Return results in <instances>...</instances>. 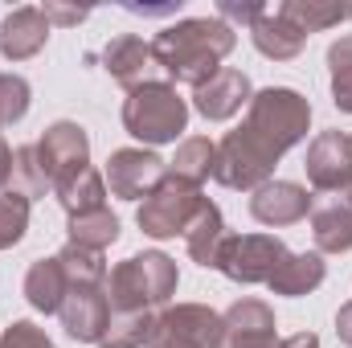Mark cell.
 Returning <instances> with one entry per match:
<instances>
[{
	"instance_id": "32",
	"label": "cell",
	"mask_w": 352,
	"mask_h": 348,
	"mask_svg": "<svg viewBox=\"0 0 352 348\" xmlns=\"http://www.w3.org/2000/svg\"><path fill=\"white\" fill-rule=\"evenodd\" d=\"M33 90L21 74H0V127H12L29 115Z\"/></svg>"
},
{
	"instance_id": "19",
	"label": "cell",
	"mask_w": 352,
	"mask_h": 348,
	"mask_svg": "<svg viewBox=\"0 0 352 348\" xmlns=\"http://www.w3.org/2000/svg\"><path fill=\"white\" fill-rule=\"evenodd\" d=\"M250 41H254V50L270 58V62H291V58H299L303 54V45H307V37L287 21V17H278V8H263L254 21H250Z\"/></svg>"
},
{
	"instance_id": "34",
	"label": "cell",
	"mask_w": 352,
	"mask_h": 348,
	"mask_svg": "<svg viewBox=\"0 0 352 348\" xmlns=\"http://www.w3.org/2000/svg\"><path fill=\"white\" fill-rule=\"evenodd\" d=\"M263 8L266 4H258V0H246V4H238V0H221V4H217V21H226L230 29H234V25H246V29H250V21H254Z\"/></svg>"
},
{
	"instance_id": "22",
	"label": "cell",
	"mask_w": 352,
	"mask_h": 348,
	"mask_svg": "<svg viewBox=\"0 0 352 348\" xmlns=\"http://www.w3.org/2000/svg\"><path fill=\"white\" fill-rule=\"evenodd\" d=\"M311 238H316V254H349L352 250V209L340 197L320 201L311 209Z\"/></svg>"
},
{
	"instance_id": "36",
	"label": "cell",
	"mask_w": 352,
	"mask_h": 348,
	"mask_svg": "<svg viewBox=\"0 0 352 348\" xmlns=\"http://www.w3.org/2000/svg\"><path fill=\"white\" fill-rule=\"evenodd\" d=\"M12 184V148L4 144V135H0V193Z\"/></svg>"
},
{
	"instance_id": "13",
	"label": "cell",
	"mask_w": 352,
	"mask_h": 348,
	"mask_svg": "<svg viewBox=\"0 0 352 348\" xmlns=\"http://www.w3.org/2000/svg\"><path fill=\"white\" fill-rule=\"evenodd\" d=\"M311 209H316V197L295 180H266L263 188L250 193V217L270 230L295 226V221L311 217Z\"/></svg>"
},
{
	"instance_id": "21",
	"label": "cell",
	"mask_w": 352,
	"mask_h": 348,
	"mask_svg": "<svg viewBox=\"0 0 352 348\" xmlns=\"http://www.w3.org/2000/svg\"><path fill=\"white\" fill-rule=\"evenodd\" d=\"M230 238V230H226V217H221V209L205 197V205L197 209V217L188 221V230H184V250H188V259L197 262V266H217V254H221V242Z\"/></svg>"
},
{
	"instance_id": "37",
	"label": "cell",
	"mask_w": 352,
	"mask_h": 348,
	"mask_svg": "<svg viewBox=\"0 0 352 348\" xmlns=\"http://www.w3.org/2000/svg\"><path fill=\"white\" fill-rule=\"evenodd\" d=\"M336 336L352 348V303H344V307L336 312Z\"/></svg>"
},
{
	"instance_id": "33",
	"label": "cell",
	"mask_w": 352,
	"mask_h": 348,
	"mask_svg": "<svg viewBox=\"0 0 352 348\" xmlns=\"http://www.w3.org/2000/svg\"><path fill=\"white\" fill-rule=\"evenodd\" d=\"M0 348H58L50 340L45 328H37L33 320H12L4 332H0Z\"/></svg>"
},
{
	"instance_id": "11",
	"label": "cell",
	"mask_w": 352,
	"mask_h": 348,
	"mask_svg": "<svg viewBox=\"0 0 352 348\" xmlns=\"http://www.w3.org/2000/svg\"><path fill=\"white\" fill-rule=\"evenodd\" d=\"M303 168H307V184L311 188L340 197L352 184V135L349 131H320L307 144Z\"/></svg>"
},
{
	"instance_id": "28",
	"label": "cell",
	"mask_w": 352,
	"mask_h": 348,
	"mask_svg": "<svg viewBox=\"0 0 352 348\" xmlns=\"http://www.w3.org/2000/svg\"><path fill=\"white\" fill-rule=\"evenodd\" d=\"M152 328H156V312H127V316L111 312V328L98 340V348H144L152 340Z\"/></svg>"
},
{
	"instance_id": "8",
	"label": "cell",
	"mask_w": 352,
	"mask_h": 348,
	"mask_svg": "<svg viewBox=\"0 0 352 348\" xmlns=\"http://www.w3.org/2000/svg\"><path fill=\"white\" fill-rule=\"evenodd\" d=\"M283 254H287V246L274 234H230L221 242V254H217L213 270H221L230 283L254 287V283H266L274 274Z\"/></svg>"
},
{
	"instance_id": "7",
	"label": "cell",
	"mask_w": 352,
	"mask_h": 348,
	"mask_svg": "<svg viewBox=\"0 0 352 348\" xmlns=\"http://www.w3.org/2000/svg\"><path fill=\"white\" fill-rule=\"evenodd\" d=\"M226 324L209 303H168L156 312L148 348H221Z\"/></svg>"
},
{
	"instance_id": "16",
	"label": "cell",
	"mask_w": 352,
	"mask_h": 348,
	"mask_svg": "<svg viewBox=\"0 0 352 348\" xmlns=\"http://www.w3.org/2000/svg\"><path fill=\"white\" fill-rule=\"evenodd\" d=\"M50 33H54V25L45 21V8H33V4L12 8V12L0 21V58H8V62H29V58H37V54L45 50Z\"/></svg>"
},
{
	"instance_id": "9",
	"label": "cell",
	"mask_w": 352,
	"mask_h": 348,
	"mask_svg": "<svg viewBox=\"0 0 352 348\" xmlns=\"http://www.w3.org/2000/svg\"><path fill=\"white\" fill-rule=\"evenodd\" d=\"M37 160L50 176V184H66L70 176H78L82 168H90V135L74 123V119H58L41 131L37 140Z\"/></svg>"
},
{
	"instance_id": "3",
	"label": "cell",
	"mask_w": 352,
	"mask_h": 348,
	"mask_svg": "<svg viewBox=\"0 0 352 348\" xmlns=\"http://www.w3.org/2000/svg\"><path fill=\"white\" fill-rule=\"evenodd\" d=\"M123 127L140 144H176L188 131V98H180L168 78H152L127 90L123 98Z\"/></svg>"
},
{
	"instance_id": "23",
	"label": "cell",
	"mask_w": 352,
	"mask_h": 348,
	"mask_svg": "<svg viewBox=\"0 0 352 348\" xmlns=\"http://www.w3.org/2000/svg\"><path fill=\"white\" fill-rule=\"evenodd\" d=\"M278 17H287L303 37H311V33H324V29L349 21L352 4L349 0H283L278 4Z\"/></svg>"
},
{
	"instance_id": "20",
	"label": "cell",
	"mask_w": 352,
	"mask_h": 348,
	"mask_svg": "<svg viewBox=\"0 0 352 348\" xmlns=\"http://www.w3.org/2000/svg\"><path fill=\"white\" fill-rule=\"evenodd\" d=\"M66 295H70V279H66V270H62L58 254H54V259L29 262V270H25V299H29L33 312H41V316H58L62 303H66Z\"/></svg>"
},
{
	"instance_id": "1",
	"label": "cell",
	"mask_w": 352,
	"mask_h": 348,
	"mask_svg": "<svg viewBox=\"0 0 352 348\" xmlns=\"http://www.w3.org/2000/svg\"><path fill=\"white\" fill-rule=\"evenodd\" d=\"M238 45V29H230L217 17H184L168 29H160L152 37V58L156 66L168 74V83H184V87H201L209 83L221 62L234 54Z\"/></svg>"
},
{
	"instance_id": "18",
	"label": "cell",
	"mask_w": 352,
	"mask_h": 348,
	"mask_svg": "<svg viewBox=\"0 0 352 348\" xmlns=\"http://www.w3.org/2000/svg\"><path fill=\"white\" fill-rule=\"evenodd\" d=\"M324 274H328V262L324 254H316V250H287L283 262L274 266V274L266 279V287H270V295H287V299H299V295H311L320 283H324Z\"/></svg>"
},
{
	"instance_id": "26",
	"label": "cell",
	"mask_w": 352,
	"mask_h": 348,
	"mask_svg": "<svg viewBox=\"0 0 352 348\" xmlns=\"http://www.w3.org/2000/svg\"><path fill=\"white\" fill-rule=\"evenodd\" d=\"M213 160H217V144L209 135H188V140L176 144V156L168 160V173L201 188L213 176Z\"/></svg>"
},
{
	"instance_id": "15",
	"label": "cell",
	"mask_w": 352,
	"mask_h": 348,
	"mask_svg": "<svg viewBox=\"0 0 352 348\" xmlns=\"http://www.w3.org/2000/svg\"><path fill=\"white\" fill-rule=\"evenodd\" d=\"M62 328L70 340L78 345H98L111 328V303H107V287H70L66 303H62Z\"/></svg>"
},
{
	"instance_id": "2",
	"label": "cell",
	"mask_w": 352,
	"mask_h": 348,
	"mask_svg": "<svg viewBox=\"0 0 352 348\" xmlns=\"http://www.w3.org/2000/svg\"><path fill=\"white\" fill-rule=\"evenodd\" d=\"M180 287V270L164 250H144L115 262L107 274V303L115 316L127 312H164Z\"/></svg>"
},
{
	"instance_id": "12",
	"label": "cell",
	"mask_w": 352,
	"mask_h": 348,
	"mask_svg": "<svg viewBox=\"0 0 352 348\" xmlns=\"http://www.w3.org/2000/svg\"><path fill=\"white\" fill-rule=\"evenodd\" d=\"M221 348H278V320L263 299H234L221 312Z\"/></svg>"
},
{
	"instance_id": "39",
	"label": "cell",
	"mask_w": 352,
	"mask_h": 348,
	"mask_svg": "<svg viewBox=\"0 0 352 348\" xmlns=\"http://www.w3.org/2000/svg\"><path fill=\"white\" fill-rule=\"evenodd\" d=\"M340 201H344V205H349V209H352V184H349V188H344V193H340Z\"/></svg>"
},
{
	"instance_id": "27",
	"label": "cell",
	"mask_w": 352,
	"mask_h": 348,
	"mask_svg": "<svg viewBox=\"0 0 352 348\" xmlns=\"http://www.w3.org/2000/svg\"><path fill=\"white\" fill-rule=\"evenodd\" d=\"M58 262H62V270H66V279H70V287H107V274H111V266L102 254H94V250H82V246H62L58 250Z\"/></svg>"
},
{
	"instance_id": "14",
	"label": "cell",
	"mask_w": 352,
	"mask_h": 348,
	"mask_svg": "<svg viewBox=\"0 0 352 348\" xmlns=\"http://www.w3.org/2000/svg\"><path fill=\"white\" fill-rule=\"evenodd\" d=\"M250 98H254L250 78L242 70H234V66H221L209 83H201V87L192 90V111L201 119H209V123H226L242 107H250Z\"/></svg>"
},
{
	"instance_id": "4",
	"label": "cell",
	"mask_w": 352,
	"mask_h": 348,
	"mask_svg": "<svg viewBox=\"0 0 352 348\" xmlns=\"http://www.w3.org/2000/svg\"><path fill=\"white\" fill-rule=\"evenodd\" d=\"M246 127L263 140L270 152L287 156L295 144L307 140L311 102L291 87H263V90H254V98L246 107Z\"/></svg>"
},
{
	"instance_id": "6",
	"label": "cell",
	"mask_w": 352,
	"mask_h": 348,
	"mask_svg": "<svg viewBox=\"0 0 352 348\" xmlns=\"http://www.w3.org/2000/svg\"><path fill=\"white\" fill-rule=\"evenodd\" d=\"M205 205V193L197 188V184H188V180H180V176H164L144 201H140V209H135V221H140V230L148 234V238H156V242H168V238H184V230H188V221L197 217V209Z\"/></svg>"
},
{
	"instance_id": "17",
	"label": "cell",
	"mask_w": 352,
	"mask_h": 348,
	"mask_svg": "<svg viewBox=\"0 0 352 348\" xmlns=\"http://www.w3.org/2000/svg\"><path fill=\"white\" fill-rule=\"evenodd\" d=\"M102 70L123 90H135L144 83H152V70H160V66L152 58V41H144L135 33H123L102 50Z\"/></svg>"
},
{
	"instance_id": "31",
	"label": "cell",
	"mask_w": 352,
	"mask_h": 348,
	"mask_svg": "<svg viewBox=\"0 0 352 348\" xmlns=\"http://www.w3.org/2000/svg\"><path fill=\"white\" fill-rule=\"evenodd\" d=\"M29 197H21L16 188H4L0 193V250H12L25 230H29Z\"/></svg>"
},
{
	"instance_id": "24",
	"label": "cell",
	"mask_w": 352,
	"mask_h": 348,
	"mask_svg": "<svg viewBox=\"0 0 352 348\" xmlns=\"http://www.w3.org/2000/svg\"><path fill=\"white\" fill-rule=\"evenodd\" d=\"M54 193H58V205L66 209V217H82V213H94V209H107V180L94 164L82 168L78 176H70L66 184H58Z\"/></svg>"
},
{
	"instance_id": "5",
	"label": "cell",
	"mask_w": 352,
	"mask_h": 348,
	"mask_svg": "<svg viewBox=\"0 0 352 348\" xmlns=\"http://www.w3.org/2000/svg\"><path fill=\"white\" fill-rule=\"evenodd\" d=\"M283 156L270 152L263 140L242 123L217 140V160H213V180L234 188V193H254L266 180H274V164Z\"/></svg>"
},
{
	"instance_id": "29",
	"label": "cell",
	"mask_w": 352,
	"mask_h": 348,
	"mask_svg": "<svg viewBox=\"0 0 352 348\" xmlns=\"http://www.w3.org/2000/svg\"><path fill=\"white\" fill-rule=\"evenodd\" d=\"M12 188L21 193V197H29V201H37V197H45L54 184H50V176L41 168V160H37V144H21L16 152H12Z\"/></svg>"
},
{
	"instance_id": "25",
	"label": "cell",
	"mask_w": 352,
	"mask_h": 348,
	"mask_svg": "<svg viewBox=\"0 0 352 348\" xmlns=\"http://www.w3.org/2000/svg\"><path fill=\"white\" fill-rule=\"evenodd\" d=\"M119 217L111 209H94V213H82V217H70L66 221V242L70 246H82V250H94L102 254L107 246L119 242Z\"/></svg>"
},
{
	"instance_id": "38",
	"label": "cell",
	"mask_w": 352,
	"mask_h": 348,
	"mask_svg": "<svg viewBox=\"0 0 352 348\" xmlns=\"http://www.w3.org/2000/svg\"><path fill=\"white\" fill-rule=\"evenodd\" d=\"M278 348H320V336L316 332H295V336L278 340Z\"/></svg>"
},
{
	"instance_id": "35",
	"label": "cell",
	"mask_w": 352,
	"mask_h": 348,
	"mask_svg": "<svg viewBox=\"0 0 352 348\" xmlns=\"http://www.w3.org/2000/svg\"><path fill=\"white\" fill-rule=\"evenodd\" d=\"M45 21L54 25H78V21H87V8H62V4H45Z\"/></svg>"
},
{
	"instance_id": "30",
	"label": "cell",
	"mask_w": 352,
	"mask_h": 348,
	"mask_svg": "<svg viewBox=\"0 0 352 348\" xmlns=\"http://www.w3.org/2000/svg\"><path fill=\"white\" fill-rule=\"evenodd\" d=\"M328 74H332V102L352 115V33L328 45Z\"/></svg>"
},
{
	"instance_id": "10",
	"label": "cell",
	"mask_w": 352,
	"mask_h": 348,
	"mask_svg": "<svg viewBox=\"0 0 352 348\" xmlns=\"http://www.w3.org/2000/svg\"><path fill=\"white\" fill-rule=\"evenodd\" d=\"M168 176V160H160L152 148H115L107 160L102 180L123 201H144L160 180Z\"/></svg>"
}]
</instances>
